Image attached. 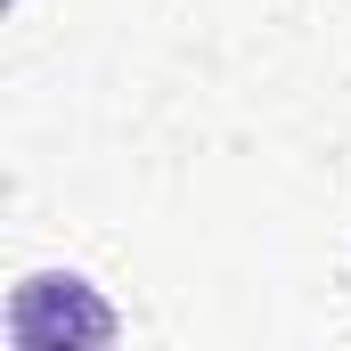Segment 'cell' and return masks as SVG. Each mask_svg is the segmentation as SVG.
Instances as JSON below:
<instances>
[{
	"label": "cell",
	"instance_id": "obj_1",
	"mask_svg": "<svg viewBox=\"0 0 351 351\" xmlns=\"http://www.w3.org/2000/svg\"><path fill=\"white\" fill-rule=\"evenodd\" d=\"M58 335H74V343H106L114 335V311L90 294L82 278H25L16 286V302H8V343H58Z\"/></svg>",
	"mask_w": 351,
	"mask_h": 351
}]
</instances>
